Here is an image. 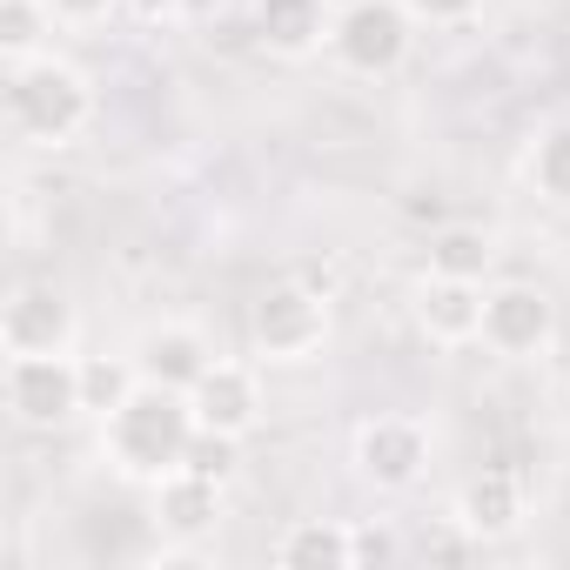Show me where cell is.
<instances>
[{
    "label": "cell",
    "mask_w": 570,
    "mask_h": 570,
    "mask_svg": "<svg viewBox=\"0 0 570 570\" xmlns=\"http://www.w3.org/2000/svg\"><path fill=\"white\" fill-rule=\"evenodd\" d=\"M390 557H396L390 530H356V563H390Z\"/></svg>",
    "instance_id": "cell-23"
},
{
    "label": "cell",
    "mask_w": 570,
    "mask_h": 570,
    "mask_svg": "<svg viewBox=\"0 0 570 570\" xmlns=\"http://www.w3.org/2000/svg\"><path fill=\"white\" fill-rule=\"evenodd\" d=\"M450 523L470 537V543H503L523 530V476L517 470H476L463 490H456V510Z\"/></svg>",
    "instance_id": "cell-11"
},
{
    "label": "cell",
    "mask_w": 570,
    "mask_h": 570,
    "mask_svg": "<svg viewBox=\"0 0 570 570\" xmlns=\"http://www.w3.org/2000/svg\"><path fill=\"white\" fill-rule=\"evenodd\" d=\"M0 390H8V416L21 430H61L75 416H88L81 403V356H8V376H0Z\"/></svg>",
    "instance_id": "cell-5"
},
{
    "label": "cell",
    "mask_w": 570,
    "mask_h": 570,
    "mask_svg": "<svg viewBox=\"0 0 570 570\" xmlns=\"http://www.w3.org/2000/svg\"><path fill=\"white\" fill-rule=\"evenodd\" d=\"M195 430H202V423H195V410H188V396H181V390L141 383L121 410H108V416H101V456H108V470H115V476H128V483L155 490L168 470H181V456H188Z\"/></svg>",
    "instance_id": "cell-2"
},
{
    "label": "cell",
    "mask_w": 570,
    "mask_h": 570,
    "mask_svg": "<svg viewBox=\"0 0 570 570\" xmlns=\"http://www.w3.org/2000/svg\"><path fill=\"white\" fill-rule=\"evenodd\" d=\"M336 8L330 0H255V41L282 61H309L316 48H330Z\"/></svg>",
    "instance_id": "cell-14"
},
{
    "label": "cell",
    "mask_w": 570,
    "mask_h": 570,
    "mask_svg": "<svg viewBox=\"0 0 570 570\" xmlns=\"http://www.w3.org/2000/svg\"><path fill=\"white\" fill-rule=\"evenodd\" d=\"M135 21H181V0H121Z\"/></svg>",
    "instance_id": "cell-24"
},
{
    "label": "cell",
    "mask_w": 570,
    "mask_h": 570,
    "mask_svg": "<svg viewBox=\"0 0 570 570\" xmlns=\"http://www.w3.org/2000/svg\"><path fill=\"white\" fill-rule=\"evenodd\" d=\"M248 350L255 363H275V370H296V363H316L330 350V296L309 289V282H275L248 303Z\"/></svg>",
    "instance_id": "cell-3"
},
{
    "label": "cell",
    "mask_w": 570,
    "mask_h": 570,
    "mask_svg": "<svg viewBox=\"0 0 570 570\" xmlns=\"http://www.w3.org/2000/svg\"><path fill=\"white\" fill-rule=\"evenodd\" d=\"M222 14H228V0H181V21H195V28L202 21H222Z\"/></svg>",
    "instance_id": "cell-25"
},
{
    "label": "cell",
    "mask_w": 570,
    "mask_h": 570,
    "mask_svg": "<svg viewBox=\"0 0 570 570\" xmlns=\"http://www.w3.org/2000/svg\"><path fill=\"white\" fill-rule=\"evenodd\" d=\"M155 523L168 543H202L215 523H222V476H202V470H168L155 490Z\"/></svg>",
    "instance_id": "cell-13"
},
{
    "label": "cell",
    "mask_w": 570,
    "mask_h": 570,
    "mask_svg": "<svg viewBox=\"0 0 570 570\" xmlns=\"http://www.w3.org/2000/svg\"><path fill=\"white\" fill-rule=\"evenodd\" d=\"M430 268L436 275H463V282H490L497 268V235L476 228V222H450L430 235Z\"/></svg>",
    "instance_id": "cell-16"
},
{
    "label": "cell",
    "mask_w": 570,
    "mask_h": 570,
    "mask_svg": "<svg viewBox=\"0 0 570 570\" xmlns=\"http://www.w3.org/2000/svg\"><path fill=\"white\" fill-rule=\"evenodd\" d=\"M356 470L376 490H410L430 470V423L423 416H403V410L370 416L356 430Z\"/></svg>",
    "instance_id": "cell-8"
},
{
    "label": "cell",
    "mask_w": 570,
    "mask_h": 570,
    "mask_svg": "<svg viewBox=\"0 0 570 570\" xmlns=\"http://www.w3.org/2000/svg\"><path fill=\"white\" fill-rule=\"evenodd\" d=\"M530 188L557 208H570V121H550L537 141H530V161H523Z\"/></svg>",
    "instance_id": "cell-18"
},
{
    "label": "cell",
    "mask_w": 570,
    "mask_h": 570,
    "mask_svg": "<svg viewBox=\"0 0 570 570\" xmlns=\"http://www.w3.org/2000/svg\"><path fill=\"white\" fill-rule=\"evenodd\" d=\"M135 390H141V370H135V356H81V403H88V416H108V410H121Z\"/></svg>",
    "instance_id": "cell-19"
},
{
    "label": "cell",
    "mask_w": 570,
    "mask_h": 570,
    "mask_svg": "<svg viewBox=\"0 0 570 570\" xmlns=\"http://www.w3.org/2000/svg\"><path fill=\"white\" fill-rule=\"evenodd\" d=\"M483 289L490 282H463V275H423L416 282V330L436 343V350H463V343H483Z\"/></svg>",
    "instance_id": "cell-10"
},
{
    "label": "cell",
    "mask_w": 570,
    "mask_h": 570,
    "mask_svg": "<svg viewBox=\"0 0 570 570\" xmlns=\"http://www.w3.org/2000/svg\"><path fill=\"white\" fill-rule=\"evenodd\" d=\"M75 336L81 316L55 282H14L8 303H0V350L8 356H68Z\"/></svg>",
    "instance_id": "cell-7"
},
{
    "label": "cell",
    "mask_w": 570,
    "mask_h": 570,
    "mask_svg": "<svg viewBox=\"0 0 570 570\" xmlns=\"http://www.w3.org/2000/svg\"><path fill=\"white\" fill-rule=\"evenodd\" d=\"M188 410H195V423L202 430H215V436H255V423H262V376H255V363H235V356H215L208 370H202V383L188 390Z\"/></svg>",
    "instance_id": "cell-9"
},
{
    "label": "cell",
    "mask_w": 570,
    "mask_h": 570,
    "mask_svg": "<svg viewBox=\"0 0 570 570\" xmlns=\"http://www.w3.org/2000/svg\"><path fill=\"white\" fill-rule=\"evenodd\" d=\"M282 570H350L356 563V530L350 523H330V517H303V523H289L275 537V550H268Z\"/></svg>",
    "instance_id": "cell-15"
},
{
    "label": "cell",
    "mask_w": 570,
    "mask_h": 570,
    "mask_svg": "<svg viewBox=\"0 0 570 570\" xmlns=\"http://www.w3.org/2000/svg\"><path fill=\"white\" fill-rule=\"evenodd\" d=\"M416 48V14L403 0H343L336 28H330V55L343 75L356 81H390Z\"/></svg>",
    "instance_id": "cell-4"
},
{
    "label": "cell",
    "mask_w": 570,
    "mask_h": 570,
    "mask_svg": "<svg viewBox=\"0 0 570 570\" xmlns=\"http://www.w3.org/2000/svg\"><path fill=\"white\" fill-rule=\"evenodd\" d=\"M557 343V303L537 282H490L483 289V350L503 363H530Z\"/></svg>",
    "instance_id": "cell-6"
},
{
    "label": "cell",
    "mask_w": 570,
    "mask_h": 570,
    "mask_svg": "<svg viewBox=\"0 0 570 570\" xmlns=\"http://www.w3.org/2000/svg\"><path fill=\"white\" fill-rule=\"evenodd\" d=\"M135 370H141V383H161V390H195L202 383V370L215 363V343L195 330V323H155L135 350Z\"/></svg>",
    "instance_id": "cell-12"
},
{
    "label": "cell",
    "mask_w": 570,
    "mask_h": 570,
    "mask_svg": "<svg viewBox=\"0 0 570 570\" xmlns=\"http://www.w3.org/2000/svg\"><path fill=\"white\" fill-rule=\"evenodd\" d=\"M188 470H202V476H222L228 483V470H235V436H215V430H195V443H188V456H181Z\"/></svg>",
    "instance_id": "cell-20"
},
{
    "label": "cell",
    "mask_w": 570,
    "mask_h": 570,
    "mask_svg": "<svg viewBox=\"0 0 570 570\" xmlns=\"http://www.w3.org/2000/svg\"><path fill=\"white\" fill-rule=\"evenodd\" d=\"M115 8H121V0H55V21L61 28H101Z\"/></svg>",
    "instance_id": "cell-22"
},
{
    "label": "cell",
    "mask_w": 570,
    "mask_h": 570,
    "mask_svg": "<svg viewBox=\"0 0 570 570\" xmlns=\"http://www.w3.org/2000/svg\"><path fill=\"white\" fill-rule=\"evenodd\" d=\"M55 0H0V61H35L55 55Z\"/></svg>",
    "instance_id": "cell-17"
},
{
    "label": "cell",
    "mask_w": 570,
    "mask_h": 570,
    "mask_svg": "<svg viewBox=\"0 0 570 570\" xmlns=\"http://www.w3.org/2000/svg\"><path fill=\"white\" fill-rule=\"evenodd\" d=\"M403 8L416 14V28H463L483 14V0H403Z\"/></svg>",
    "instance_id": "cell-21"
},
{
    "label": "cell",
    "mask_w": 570,
    "mask_h": 570,
    "mask_svg": "<svg viewBox=\"0 0 570 570\" xmlns=\"http://www.w3.org/2000/svg\"><path fill=\"white\" fill-rule=\"evenodd\" d=\"M0 121L21 148H75L95 121V81L61 55L14 61L0 81Z\"/></svg>",
    "instance_id": "cell-1"
}]
</instances>
